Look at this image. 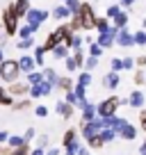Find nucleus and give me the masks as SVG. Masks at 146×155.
Returning a JSON list of instances; mask_svg holds the SVG:
<instances>
[{"mask_svg": "<svg viewBox=\"0 0 146 155\" xmlns=\"http://www.w3.org/2000/svg\"><path fill=\"white\" fill-rule=\"evenodd\" d=\"M0 25H2V30H5L7 37H14V34L18 32V16H16L12 2L2 9V14H0Z\"/></svg>", "mask_w": 146, "mask_h": 155, "instance_id": "1", "label": "nucleus"}, {"mask_svg": "<svg viewBox=\"0 0 146 155\" xmlns=\"http://www.w3.org/2000/svg\"><path fill=\"white\" fill-rule=\"evenodd\" d=\"M126 103V98H119V96H110V98H105V101H101L96 105V112H98V116L101 119H110V116H114L117 114V110Z\"/></svg>", "mask_w": 146, "mask_h": 155, "instance_id": "2", "label": "nucleus"}, {"mask_svg": "<svg viewBox=\"0 0 146 155\" xmlns=\"http://www.w3.org/2000/svg\"><path fill=\"white\" fill-rule=\"evenodd\" d=\"M80 18V23H82V30L85 32H91L94 28H96V12H94V7H91V2H80V9H78V14H75Z\"/></svg>", "mask_w": 146, "mask_h": 155, "instance_id": "3", "label": "nucleus"}, {"mask_svg": "<svg viewBox=\"0 0 146 155\" xmlns=\"http://www.w3.org/2000/svg\"><path fill=\"white\" fill-rule=\"evenodd\" d=\"M18 75H21V68H18V59H5L0 64V80L7 84L12 82H18Z\"/></svg>", "mask_w": 146, "mask_h": 155, "instance_id": "4", "label": "nucleus"}, {"mask_svg": "<svg viewBox=\"0 0 146 155\" xmlns=\"http://www.w3.org/2000/svg\"><path fill=\"white\" fill-rule=\"evenodd\" d=\"M103 128H105V119L96 116V119H94V121H89V123H80V135H82L85 139H91V137L101 135Z\"/></svg>", "mask_w": 146, "mask_h": 155, "instance_id": "5", "label": "nucleus"}, {"mask_svg": "<svg viewBox=\"0 0 146 155\" xmlns=\"http://www.w3.org/2000/svg\"><path fill=\"white\" fill-rule=\"evenodd\" d=\"M48 18H50V12H48V9H30L28 16H25V23H28L30 28L37 32V30H39Z\"/></svg>", "mask_w": 146, "mask_h": 155, "instance_id": "6", "label": "nucleus"}, {"mask_svg": "<svg viewBox=\"0 0 146 155\" xmlns=\"http://www.w3.org/2000/svg\"><path fill=\"white\" fill-rule=\"evenodd\" d=\"M53 84L50 82H39V84H32L30 87V94H28V98H32V101H37V98H44V96H50V91H53Z\"/></svg>", "mask_w": 146, "mask_h": 155, "instance_id": "7", "label": "nucleus"}, {"mask_svg": "<svg viewBox=\"0 0 146 155\" xmlns=\"http://www.w3.org/2000/svg\"><path fill=\"white\" fill-rule=\"evenodd\" d=\"M7 91L12 94V98L14 101H18V98H28V94H30V84L28 82H12L9 87H7Z\"/></svg>", "mask_w": 146, "mask_h": 155, "instance_id": "8", "label": "nucleus"}, {"mask_svg": "<svg viewBox=\"0 0 146 155\" xmlns=\"http://www.w3.org/2000/svg\"><path fill=\"white\" fill-rule=\"evenodd\" d=\"M114 44L121 46V48H132V46H135V34H132L128 28H126V30H119L117 39H114Z\"/></svg>", "mask_w": 146, "mask_h": 155, "instance_id": "9", "label": "nucleus"}, {"mask_svg": "<svg viewBox=\"0 0 146 155\" xmlns=\"http://www.w3.org/2000/svg\"><path fill=\"white\" fill-rule=\"evenodd\" d=\"M144 103H146L144 91H130V94H128V98H126V105H130L132 110H141Z\"/></svg>", "mask_w": 146, "mask_h": 155, "instance_id": "10", "label": "nucleus"}, {"mask_svg": "<svg viewBox=\"0 0 146 155\" xmlns=\"http://www.w3.org/2000/svg\"><path fill=\"white\" fill-rule=\"evenodd\" d=\"M18 68H21V73H32V71H37V62H34V57L32 55H21L18 57Z\"/></svg>", "mask_w": 146, "mask_h": 155, "instance_id": "11", "label": "nucleus"}, {"mask_svg": "<svg viewBox=\"0 0 146 155\" xmlns=\"http://www.w3.org/2000/svg\"><path fill=\"white\" fill-rule=\"evenodd\" d=\"M12 5H14V12H16V16H18V18H25V16H28V12L32 9V7H30V0H14Z\"/></svg>", "mask_w": 146, "mask_h": 155, "instance_id": "12", "label": "nucleus"}, {"mask_svg": "<svg viewBox=\"0 0 146 155\" xmlns=\"http://www.w3.org/2000/svg\"><path fill=\"white\" fill-rule=\"evenodd\" d=\"M119 82H121V78H119V73H114V71L105 73V78H103V87L105 89H117Z\"/></svg>", "mask_w": 146, "mask_h": 155, "instance_id": "13", "label": "nucleus"}, {"mask_svg": "<svg viewBox=\"0 0 146 155\" xmlns=\"http://www.w3.org/2000/svg\"><path fill=\"white\" fill-rule=\"evenodd\" d=\"M55 107H57V114L62 116V119H73V112H75V107L68 105L66 101H59Z\"/></svg>", "mask_w": 146, "mask_h": 155, "instance_id": "14", "label": "nucleus"}, {"mask_svg": "<svg viewBox=\"0 0 146 155\" xmlns=\"http://www.w3.org/2000/svg\"><path fill=\"white\" fill-rule=\"evenodd\" d=\"M128 23H130V18H128V9H121L117 18H112V25H114L117 30H126Z\"/></svg>", "mask_w": 146, "mask_h": 155, "instance_id": "15", "label": "nucleus"}, {"mask_svg": "<svg viewBox=\"0 0 146 155\" xmlns=\"http://www.w3.org/2000/svg\"><path fill=\"white\" fill-rule=\"evenodd\" d=\"M96 116H98V112H96V105L87 103V105L82 107V121H80V123H89V121H94Z\"/></svg>", "mask_w": 146, "mask_h": 155, "instance_id": "16", "label": "nucleus"}, {"mask_svg": "<svg viewBox=\"0 0 146 155\" xmlns=\"http://www.w3.org/2000/svg\"><path fill=\"white\" fill-rule=\"evenodd\" d=\"M119 137H121V139H126V141H132V139H137V128L132 126L130 121L126 123V128H123L121 132H119Z\"/></svg>", "mask_w": 146, "mask_h": 155, "instance_id": "17", "label": "nucleus"}, {"mask_svg": "<svg viewBox=\"0 0 146 155\" xmlns=\"http://www.w3.org/2000/svg\"><path fill=\"white\" fill-rule=\"evenodd\" d=\"M73 87H75L73 78H66V75H64V78H59V80H57V84H55V89H59V91H64V94H66V91H73Z\"/></svg>", "mask_w": 146, "mask_h": 155, "instance_id": "18", "label": "nucleus"}, {"mask_svg": "<svg viewBox=\"0 0 146 155\" xmlns=\"http://www.w3.org/2000/svg\"><path fill=\"white\" fill-rule=\"evenodd\" d=\"M50 16H53V18H57V21H64V18H71V12H68L64 5H55L53 12H50Z\"/></svg>", "mask_w": 146, "mask_h": 155, "instance_id": "19", "label": "nucleus"}, {"mask_svg": "<svg viewBox=\"0 0 146 155\" xmlns=\"http://www.w3.org/2000/svg\"><path fill=\"white\" fill-rule=\"evenodd\" d=\"M75 141H78V130H75V128H68V130L64 132V137H62V146L66 148V146L75 144Z\"/></svg>", "mask_w": 146, "mask_h": 155, "instance_id": "20", "label": "nucleus"}, {"mask_svg": "<svg viewBox=\"0 0 146 155\" xmlns=\"http://www.w3.org/2000/svg\"><path fill=\"white\" fill-rule=\"evenodd\" d=\"M71 57H73V62H75V66H78V71H82L85 59H87V53H85L82 48H78V50H71Z\"/></svg>", "mask_w": 146, "mask_h": 155, "instance_id": "21", "label": "nucleus"}, {"mask_svg": "<svg viewBox=\"0 0 146 155\" xmlns=\"http://www.w3.org/2000/svg\"><path fill=\"white\" fill-rule=\"evenodd\" d=\"M50 55H53L55 59H66L68 55H71V50H68V46H64V44H59V46H55L53 50H50Z\"/></svg>", "mask_w": 146, "mask_h": 155, "instance_id": "22", "label": "nucleus"}, {"mask_svg": "<svg viewBox=\"0 0 146 155\" xmlns=\"http://www.w3.org/2000/svg\"><path fill=\"white\" fill-rule=\"evenodd\" d=\"M25 82L32 87V84H39V82H44V71H32V73H28L25 75Z\"/></svg>", "mask_w": 146, "mask_h": 155, "instance_id": "23", "label": "nucleus"}, {"mask_svg": "<svg viewBox=\"0 0 146 155\" xmlns=\"http://www.w3.org/2000/svg\"><path fill=\"white\" fill-rule=\"evenodd\" d=\"M94 30H96L98 34H105L107 30H110V18H105V16H98V18H96V28H94Z\"/></svg>", "mask_w": 146, "mask_h": 155, "instance_id": "24", "label": "nucleus"}, {"mask_svg": "<svg viewBox=\"0 0 146 155\" xmlns=\"http://www.w3.org/2000/svg\"><path fill=\"white\" fill-rule=\"evenodd\" d=\"M14 107L16 112H25V110H30L32 107V98H18V101H14Z\"/></svg>", "mask_w": 146, "mask_h": 155, "instance_id": "25", "label": "nucleus"}, {"mask_svg": "<svg viewBox=\"0 0 146 155\" xmlns=\"http://www.w3.org/2000/svg\"><path fill=\"white\" fill-rule=\"evenodd\" d=\"M0 105H5V107L14 105V98H12L9 91H7V87H0Z\"/></svg>", "mask_w": 146, "mask_h": 155, "instance_id": "26", "label": "nucleus"}, {"mask_svg": "<svg viewBox=\"0 0 146 155\" xmlns=\"http://www.w3.org/2000/svg\"><path fill=\"white\" fill-rule=\"evenodd\" d=\"M41 71H44V80H46V82H50V84L55 87V84H57V80H59L57 71H55V68H41Z\"/></svg>", "mask_w": 146, "mask_h": 155, "instance_id": "27", "label": "nucleus"}, {"mask_svg": "<svg viewBox=\"0 0 146 155\" xmlns=\"http://www.w3.org/2000/svg\"><path fill=\"white\" fill-rule=\"evenodd\" d=\"M105 146H107V144L103 141L101 135H96V137H91V139H87V148H96V150H98V148H105Z\"/></svg>", "mask_w": 146, "mask_h": 155, "instance_id": "28", "label": "nucleus"}, {"mask_svg": "<svg viewBox=\"0 0 146 155\" xmlns=\"http://www.w3.org/2000/svg\"><path fill=\"white\" fill-rule=\"evenodd\" d=\"M16 34H18V39H32L34 30L30 28L28 23H25V25H18V32H16Z\"/></svg>", "mask_w": 146, "mask_h": 155, "instance_id": "29", "label": "nucleus"}, {"mask_svg": "<svg viewBox=\"0 0 146 155\" xmlns=\"http://www.w3.org/2000/svg\"><path fill=\"white\" fill-rule=\"evenodd\" d=\"M75 82L82 84V87H89V84L94 82V75H91V73H87V71H82V73L78 75V80H75Z\"/></svg>", "mask_w": 146, "mask_h": 155, "instance_id": "30", "label": "nucleus"}, {"mask_svg": "<svg viewBox=\"0 0 146 155\" xmlns=\"http://www.w3.org/2000/svg\"><path fill=\"white\" fill-rule=\"evenodd\" d=\"M80 2H82V0H62V5L66 7V9L71 12V14H78V9H80Z\"/></svg>", "mask_w": 146, "mask_h": 155, "instance_id": "31", "label": "nucleus"}, {"mask_svg": "<svg viewBox=\"0 0 146 155\" xmlns=\"http://www.w3.org/2000/svg\"><path fill=\"white\" fill-rule=\"evenodd\" d=\"M103 53H105V50H103L101 46L96 44V41H94V44L87 48V55H89V57H96V59H101V55H103Z\"/></svg>", "mask_w": 146, "mask_h": 155, "instance_id": "32", "label": "nucleus"}, {"mask_svg": "<svg viewBox=\"0 0 146 155\" xmlns=\"http://www.w3.org/2000/svg\"><path fill=\"white\" fill-rule=\"evenodd\" d=\"M23 135H9V139H7V146L9 148H18V146H23Z\"/></svg>", "mask_w": 146, "mask_h": 155, "instance_id": "33", "label": "nucleus"}, {"mask_svg": "<svg viewBox=\"0 0 146 155\" xmlns=\"http://www.w3.org/2000/svg\"><path fill=\"white\" fill-rule=\"evenodd\" d=\"M119 12H121V5H119V2H114V5H110V7H107L105 18H110V21H112V18H117V16H119Z\"/></svg>", "mask_w": 146, "mask_h": 155, "instance_id": "34", "label": "nucleus"}, {"mask_svg": "<svg viewBox=\"0 0 146 155\" xmlns=\"http://www.w3.org/2000/svg\"><path fill=\"white\" fill-rule=\"evenodd\" d=\"M44 55H46L44 46H37V48H34L32 57H34V62H37V66H41V64H44Z\"/></svg>", "mask_w": 146, "mask_h": 155, "instance_id": "35", "label": "nucleus"}, {"mask_svg": "<svg viewBox=\"0 0 146 155\" xmlns=\"http://www.w3.org/2000/svg\"><path fill=\"white\" fill-rule=\"evenodd\" d=\"M101 137H103V141H105V144H110V141H114L117 139V132L114 130H110V128H103V132H101Z\"/></svg>", "mask_w": 146, "mask_h": 155, "instance_id": "36", "label": "nucleus"}, {"mask_svg": "<svg viewBox=\"0 0 146 155\" xmlns=\"http://www.w3.org/2000/svg\"><path fill=\"white\" fill-rule=\"evenodd\" d=\"M96 66H98V59H96V57H89V55H87V59H85V66H82V71L91 73Z\"/></svg>", "mask_w": 146, "mask_h": 155, "instance_id": "37", "label": "nucleus"}, {"mask_svg": "<svg viewBox=\"0 0 146 155\" xmlns=\"http://www.w3.org/2000/svg\"><path fill=\"white\" fill-rule=\"evenodd\" d=\"M73 94H75L80 101H87V87H82V84L75 82V87H73Z\"/></svg>", "mask_w": 146, "mask_h": 155, "instance_id": "38", "label": "nucleus"}, {"mask_svg": "<svg viewBox=\"0 0 146 155\" xmlns=\"http://www.w3.org/2000/svg\"><path fill=\"white\" fill-rule=\"evenodd\" d=\"M132 80H135L137 87H141V84L146 82V71H144V68H137V73H135V78H132Z\"/></svg>", "mask_w": 146, "mask_h": 155, "instance_id": "39", "label": "nucleus"}, {"mask_svg": "<svg viewBox=\"0 0 146 155\" xmlns=\"http://www.w3.org/2000/svg\"><path fill=\"white\" fill-rule=\"evenodd\" d=\"M110 71H114V73L123 71V62L119 57H112V59H110Z\"/></svg>", "mask_w": 146, "mask_h": 155, "instance_id": "40", "label": "nucleus"}, {"mask_svg": "<svg viewBox=\"0 0 146 155\" xmlns=\"http://www.w3.org/2000/svg\"><path fill=\"white\" fill-rule=\"evenodd\" d=\"M135 46H146V30H137L135 32Z\"/></svg>", "mask_w": 146, "mask_h": 155, "instance_id": "41", "label": "nucleus"}, {"mask_svg": "<svg viewBox=\"0 0 146 155\" xmlns=\"http://www.w3.org/2000/svg\"><path fill=\"white\" fill-rule=\"evenodd\" d=\"M34 46V39H18V44H16V48L18 50H28Z\"/></svg>", "mask_w": 146, "mask_h": 155, "instance_id": "42", "label": "nucleus"}, {"mask_svg": "<svg viewBox=\"0 0 146 155\" xmlns=\"http://www.w3.org/2000/svg\"><path fill=\"white\" fill-rule=\"evenodd\" d=\"M12 155H30V144H23L18 148H12Z\"/></svg>", "mask_w": 146, "mask_h": 155, "instance_id": "43", "label": "nucleus"}, {"mask_svg": "<svg viewBox=\"0 0 146 155\" xmlns=\"http://www.w3.org/2000/svg\"><path fill=\"white\" fill-rule=\"evenodd\" d=\"M64 66H66V71H68V73H75V71H78V66H75V62H73V57H71V55H68V57L64 59Z\"/></svg>", "mask_w": 146, "mask_h": 155, "instance_id": "44", "label": "nucleus"}, {"mask_svg": "<svg viewBox=\"0 0 146 155\" xmlns=\"http://www.w3.org/2000/svg\"><path fill=\"white\" fill-rule=\"evenodd\" d=\"M34 114L39 116V119H46V116H48V107L46 105H37L34 107Z\"/></svg>", "mask_w": 146, "mask_h": 155, "instance_id": "45", "label": "nucleus"}, {"mask_svg": "<svg viewBox=\"0 0 146 155\" xmlns=\"http://www.w3.org/2000/svg\"><path fill=\"white\" fill-rule=\"evenodd\" d=\"M46 146H48V137H46V135L37 137V146H34V148H41V150H46Z\"/></svg>", "mask_w": 146, "mask_h": 155, "instance_id": "46", "label": "nucleus"}, {"mask_svg": "<svg viewBox=\"0 0 146 155\" xmlns=\"http://www.w3.org/2000/svg\"><path fill=\"white\" fill-rule=\"evenodd\" d=\"M139 128H141V132L146 135V110H139Z\"/></svg>", "mask_w": 146, "mask_h": 155, "instance_id": "47", "label": "nucleus"}, {"mask_svg": "<svg viewBox=\"0 0 146 155\" xmlns=\"http://www.w3.org/2000/svg\"><path fill=\"white\" fill-rule=\"evenodd\" d=\"M32 139H34V128H28V130L23 132V141H25V144H30Z\"/></svg>", "mask_w": 146, "mask_h": 155, "instance_id": "48", "label": "nucleus"}, {"mask_svg": "<svg viewBox=\"0 0 146 155\" xmlns=\"http://www.w3.org/2000/svg\"><path fill=\"white\" fill-rule=\"evenodd\" d=\"M121 62H123V68H126V71H130V68L135 66V59L132 57H126V59H121Z\"/></svg>", "mask_w": 146, "mask_h": 155, "instance_id": "49", "label": "nucleus"}, {"mask_svg": "<svg viewBox=\"0 0 146 155\" xmlns=\"http://www.w3.org/2000/svg\"><path fill=\"white\" fill-rule=\"evenodd\" d=\"M135 64H137L139 68H144V66H146V55H139V57H135Z\"/></svg>", "mask_w": 146, "mask_h": 155, "instance_id": "50", "label": "nucleus"}, {"mask_svg": "<svg viewBox=\"0 0 146 155\" xmlns=\"http://www.w3.org/2000/svg\"><path fill=\"white\" fill-rule=\"evenodd\" d=\"M7 139H9V132H7V130H0V146L7 144Z\"/></svg>", "mask_w": 146, "mask_h": 155, "instance_id": "51", "label": "nucleus"}, {"mask_svg": "<svg viewBox=\"0 0 146 155\" xmlns=\"http://www.w3.org/2000/svg\"><path fill=\"white\" fill-rule=\"evenodd\" d=\"M0 155H12V148L7 144H2V146H0Z\"/></svg>", "mask_w": 146, "mask_h": 155, "instance_id": "52", "label": "nucleus"}, {"mask_svg": "<svg viewBox=\"0 0 146 155\" xmlns=\"http://www.w3.org/2000/svg\"><path fill=\"white\" fill-rule=\"evenodd\" d=\"M119 5H121V9H123V7H132V5H135V0H119Z\"/></svg>", "mask_w": 146, "mask_h": 155, "instance_id": "53", "label": "nucleus"}, {"mask_svg": "<svg viewBox=\"0 0 146 155\" xmlns=\"http://www.w3.org/2000/svg\"><path fill=\"white\" fill-rule=\"evenodd\" d=\"M30 155H46V150H41V148H30Z\"/></svg>", "mask_w": 146, "mask_h": 155, "instance_id": "54", "label": "nucleus"}, {"mask_svg": "<svg viewBox=\"0 0 146 155\" xmlns=\"http://www.w3.org/2000/svg\"><path fill=\"white\" fill-rule=\"evenodd\" d=\"M78 155H89V148H87V146H80V150H78Z\"/></svg>", "mask_w": 146, "mask_h": 155, "instance_id": "55", "label": "nucleus"}, {"mask_svg": "<svg viewBox=\"0 0 146 155\" xmlns=\"http://www.w3.org/2000/svg\"><path fill=\"white\" fill-rule=\"evenodd\" d=\"M59 153H62L59 148H50V150H46V155H59Z\"/></svg>", "mask_w": 146, "mask_h": 155, "instance_id": "56", "label": "nucleus"}, {"mask_svg": "<svg viewBox=\"0 0 146 155\" xmlns=\"http://www.w3.org/2000/svg\"><path fill=\"white\" fill-rule=\"evenodd\" d=\"M139 155H146V137H144V144L139 146Z\"/></svg>", "mask_w": 146, "mask_h": 155, "instance_id": "57", "label": "nucleus"}, {"mask_svg": "<svg viewBox=\"0 0 146 155\" xmlns=\"http://www.w3.org/2000/svg\"><path fill=\"white\" fill-rule=\"evenodd\" d=\"M5 59H7V57H5V50H2V48H0V64H2V62H5Z\"/></svg>", "mask_w": 146, "mask_h": 155, "instance_id": "58", "label": "nucleus"}]
</instances>
